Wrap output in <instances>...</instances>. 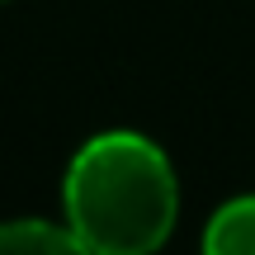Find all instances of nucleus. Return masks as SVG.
<instances>
[{
	"label": "nucleus",
	"mask_w": 255,
	"mask_h": 255,
	"mask_svg": "<svg viewBox=\"0 0 255 255\" xmlns=\"http://www.w3.org/2000/svg\"><path fill=\"white\" fill-rule=\"evenodd\" d=\"M71 232L95 255H156L180 218V180L146 132H95L62 180Z\"/></svg>",
	"instance_id": "f257e3e1"
},
{
	"label": "nucleus",
	"mask_w": 255,
	"mask_h": 255,
	"mask_svg": "<svg viewBox=\"0 0 255 255\" xmlns=\"http://www.w3.org/2000/svg\"><path fill=\"white\" fill-rule=\"evenodd\" d=\"M203 255H255V194L227 199L203 227Z\"/></svg>",
	"instance_id": "7ed1b4c3"
},
{
	"label": "nucleus",
	"mask_w": 255,
	"mask_h": 255,
	"mask_svg": "<svg viewBox=\"0 0 255 255\" xmlns=\"http://www.w3.org/2000/svg\"><path fill=\"white\" fill-rule=\"evenodd\" d=\"M0 255H95L81 237L57 222H38V218H19L0 227Z\"/></svg>",
	"instance_id": "f03ea898"
},
{
	"label": "nucleus",
	"mask_w": 255,
	"mask_h": 255,
	"mask_svg": "<svg viewBox=\"0 0 255 255\" xmlns=\"http://www.w3.org/2000/svg\"><path fill=\"white\" fill-rule=\"evenodd\" d=\"M0 5H5V0H0Z\"/></svg>",
	"instance_id": "20e7f679"
}]
</instances>
